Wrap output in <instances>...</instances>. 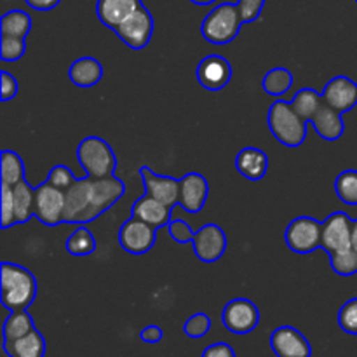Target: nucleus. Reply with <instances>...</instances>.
I'll list each match as a JSON object with an SVG mask.
<instances>
[{
  "mask_svg": "<svg viewBox=\"0 0 357 357\" xmlns=\"http://www.w3.org/2000/svg\"><path fill=\"white\" fill-rule=\"evenodd\" d=\"M126 187L119 178H79L65 192L63 223L87 225L112 208L124 195Z\"/></svg>",
  "mask_w": 357,
  "mask_h": 357,
  "instance_id": "f257e3e1",
  "label": "nucleus"
},
{
  "mask_svg": "<svg viewBox=\"0 0 357 357\" xmlns=\"http://www.w3.org/2000/svg\"><path fill=\"white\" fill-rule=\"evenodd\" d=\"M37 296V281L28 268L3 261L0 267V300L7 310H26Z\"/></svg>",
  "mask_w": 357,
  "mask_h": 357,
  "instance_id": "f03ea898",
  "label": "nucleus"
},
{
  "mask_svg": "<svg viewBox=\"0 0 357 357\" xmlns=\"http://www.w3.org/2000/svg\"><path fill=\"white\" fill-rule=\"evenodd\" d=\"M243 24L244 20L239 6L234 2H223L209 10L201 24V33L209 44L225 45L239 35Z\"/></svg>",
  "mask_w": 357,
  "mask_h": 357,
  "instance_id": "7ed1b4c3",
  "label": "nucleus"
},
{
  "mask_svg": "<svg viewBox=\"0 0 357 357\" xmlns=\"http://www.w3.org/2000/svg\"><path fill=\"white\" fill-rule=\"evenodd\" d=\"M268 128L272 136L289 149H298L307 138V121L284 100L274 101L268 108Z\"/></svg>",
  "mask_w": 357,
  "mask_h": 357,
  "instance_id": "20e7f679",
  "label": "nucleus"
},
{
  "mask_svg": "<svg viewBox=\"0 0 357 357\" xmlns=\"http://www.w3.org/2000/svg\"><path fill=\"white\" fill-rule=\"evenodd\" d=\"M77 160L89 178L114 176L117 157L112 146L98 136H87L77 146Z\"/></svg>",
  "mask_w": 357,
  "mask_h": 357,
  "instance_id": "39448f33",
  "label": "nucleus"
},
{
  "mask_svg": "<svg viewBox=\"0 0 357 357\" xmlns=\"http://www.w3.org/2000/svg\"><path fill=\"white\" fill-rule=\"evenodd\" d=\"M286 244L293 253L309 255L321 248L323 223L312 216H298L288 225L284 232Z\"/></svg>",
  "mask_w": 357,
  "mask_h": 357,
  "instance_id": "423d86ee",
  "label": "nucleus"
},
{
  "mask_svg": "<svg viewBox=\"0 0 357 357\" xmlns=\"http://www.w3.org/2000/svg\"><path fill=\"white\" fill-rule=\"evenodd\" d=\"M115 33L119 35L122 42L128 47L139 51V49L146 47L153 35V17L150 10L145 6L139 7L138 10L131 14L126 21H122L117 28Z\"/></svg>",
  "mask_w": 357,
  "mask_h": 357,
  "instance_id": "0eeeda50",
  "label": "nucleus"
},
{
  "mask_svg": "<svg viewBox=\"0 0 357 357\" xmlns=\"http://www.w3.org/2000/svg\"><path fill=\"white\" fill-rule=\"evenodd\" d=\"M222 323L230 333L248 335L257 330L260 323V310L251 300L234 298L223 309Z\"/></svg>",
  "mask_w": 357,
  "mask_h": 357,
  "instance_id": "6e6552de",
  "label": "nucleus"
},
{
  "mask_svg": "<svg viewBox=\"0 0 357 357\" xmlns=\"http://www.w3.org/2000/svg\"><path fill=\"white\" fill-rule=\"evenodd\" d=\"M157 241V229L149 225L143 220L131 218L128 222L122 223L121 230H119V244L124 251L131 255H145L155 246Z\"/></svg>",
  "mask_w": 357,
  "mask_h": 357,
  "instance_id": "1a4fd4ad",
  "label": "nucleus"
},
{
  "mask_svg": "<svg viewBox=\"0 0 357 357\" xmlns=\"http://www.w3.org/2000/svg\"><path fill=\"white\" fill-rule=\"evenodd\" d=\"M66 195L51 183H42L35 188V216L47 227L63 223Z\"/></svg>",
  "mask_w": 357,
  "mask_h": 357,
  "instance_id": "9d476101",
  "label": "nucleus"
},
{
  "mask_svg": "<svg viewBox=\"0 0 357 357\" xmlns=\"http://www.w3.org/2000/svg\"><path fill=\"white\" fill-rule=\"evenodd\" d=\"M352 223L354 220L344 211H335L323 222V241L321 248L328 255L351 250Z\"/></svg>",
  "mask_w": 357,
  "mask_h": 357,
  "instance_id": "9b49d317",
  "label": "nucleus"
},
{
  "mask_svg": "<svg viewBox=\"0 0 357 357\" xmlns=\"http://www.w3.org/2000/svg\"><path fill=\"white\" fill-rule=\"evenodd\" d=\"M192 246L199 260L204 264H215L227 251V236L222 227L215 223H206L195 232Z\"/></svg>",
  "mask_w": 357,
  "mask_h": 357,
  "instance_id": "f8f14e48",
  "label": "nucleus"
},
{
  "mask_svg": "<svg viewBox=\"0 0 357 357\" xmlns=\"http://www.w3.org/2000/svg\"><path fill=\"white\" fill-rule=\"evenodd\" d=\"M271 349L275 357H312L310 342L293 326L275 328L271 335Z\"/></svg>",
  "mask_w": 357,
  "mask_h": 357,
  "instance_id": "ddd939ff",
  "label": "nucleus"
},
{
  "mask_svg": "<svg viewBox=\"0 0 357 357\" xmlns=\"http://www.w3.org/2000/svg\"><path fill=\"white\" fill-rule=\"evenodd\" d=\"M139 173H142L146 195L162 202V204L169 206V208H176V204H180V180L173 176H162V174L153 173L146 166H143Z\"/></svg>",
  "mask_w": 357,
  "mask_h": 357,
  "instance_id": "4468645a",
  "label": "nucleus"
},
{
  "mask_svg": "<svg viewBox=\"0 0 357 357\" xmlns=\"http://www.w3.org/2000/svg\"><path fill=\"white\" fill-rule=\"evenodd\" d=\"M232 79V66L229 59L218 54H209L201 59L197 66V80L204 89L220 91L229 86Z\"/></svg>",
  "mask_w": 357,
  "mask_h": 357,
  "instance_id": "2eb2a0df",
  "label": "nucleus"
},
{
  "mask_svg": "<svg viewBox=\"0 0 357 357\" xmlns=\"http://www.w3.org/2000/svg\"><path fill=\"white\" fill-rule=\"evenodd\" d=\"M323 101L340 114L351 112L357 105V84L345 75L333 77L324 86Z\"/></svg>",
  "mask_w": 357,
  "mask_h": 357,
  "instance_id": "dca6fc26",
  "label": "nucleus"
},
{
  "mask_svg": "<svg viewBox=\"0 0 357 357\" xmlns=\"http://www.w3.org/2000/svg\"><path fill=\"white\" fill-rule=\"evenodd\" d=\"M209 185L201 173H188L180 180V206L187 213H199L208 201Z\"/></svg>",
  "mask_w": 357,
  "mask_h": 357,
  "instance_id": "f3484780",
  "label": "nucleus"
},
{
  "mask_svg": "<svg viewBox=\"0 0 357 357\" xmlns=\"http://www.w3.org/2000/svg\"><path fill=\"white\" fill-rule=\"evenodd\" d=\"M173 209L174 208H169V206L162 204V202L155 201V199L145 194L138 201H135L131 216L143 220V222L155 227V229H160L164 225H169L171 218H173Z\"/></svg>",
  "mask_w": 357,
  "mask_h": 357,
  "instance_id": "a211bd4d",
  "label": "nucleus"
},
{
  "mask_svg": "<svg viewBox=\"0 0 357 357\" xmlns=\"http://www.w3.org/2000/svg\"><path fill=\"white\" fill-rule=\"evenodd\" d=\"M142 6V0H98L96 14L105 26L115 30Z\"/></svg>",
  "mask_w": 357,
  "mask_h": 357,
  "instance_id": "6ab92c4d",
  "label": "nucleus"
},
{
  "mask_svg": "<svg viewBox=\"0 0 357 357\" xmlns=\"http://www.w3.org/2000/svg\"><path fill=\"white\" fill-rule=\"evenodd\" d=\"M236 169L246 180L258 181L265 178L268 171V157L264 150L257 146H246L236 157Z\"/></svg>",
  "mask_w": 357,
  "mask_h": 357,
  "instance_id": "aec40b11",
  "label": "nucleus"
},
{
  "mask_svg": "<svg viewBox=\"0 0 357 357\" xmlns=\"http://www.w3.org/2000/svg\"><path fill=\"white\" fill-rule=\"evenodd\" d=\"M310 124L316 129L317 135L323 139H328V142H337V139H340L345 129L340 112L331 108L324 101L319 107V110L316 112V115L312 117Z\"/></svg>",
  "mask_w": 357,
  "mask_h": 357,
  "instance_id": "412c9836",
  "label": "nucleus"
},
{
  "mask_svg": "<svg viewBox=\"0 0 357 357\" xmlns=\"http://www.w3.org/2000/svg\"><path fill=\"white\" fill-rule=\"evenodd\" d=\"M68 77L77 87H93L103 79V65L96 58L84 56L72 63Z\"/></svg>",
  "mask_w": 357,
  "mask_h": 357,
  "instance_id": "4be33fe9",
  "label": "nucleus"
},
{
  "mask_svg": "<svg viewBox=\"0 0 357 357\" xmlns=\"http://www.w3.org/2000/svg\"><path fill=\"white\" fill-rule=\"evenodd\" d=\"M3 352L9 357H45V338L35 328L17 340H3Z\"/></svg>",
  "mask_w": 357,
  "mask_h": 357,
  "instance_id": "5701e85b",
  "label": "nucleus"
},
{
  "mask_svg": "<svg viewBox=\"0 0 357 357\" xmlns=\"http://www.w3.org/2000/svg\"><path fill=\"white\" fill-rule=\"evenodd\" d=\"M13 199L16 223L30 222L31 216H35V188L26 180L20 181L13 187Z\"/></svg>",
  "mask_w": 357,
  "mask_h": 357,
  "instance_id": "b1692460",
  "label": "nucleus"
},
{
  "mask_svg": "<svg viewBox=\"0 0 357 357\" xmlns=\"http://www.w3.org/2000/svg\"><path fill=\"white\" fill-rule=\"evenodd\" d=\"M31 30V16L24 10H7L0 21V37L26 38Z\"/></svg>",
  "mask_w": 357,
  "mask_h": 357,
  "instance_id": "393cba45",
  "label": "nucleus"
},
{
  "mask_svg": "<svg viewBox=\"0 0 357 357\" xmlns=\"http://www.w3.org/2000/svg\"><path fill=\"white\" fill-rule=\"evenodd\" d=\"M291 105L303 121L310 122L314 115H316V112L319 110L321 105H323V94H319L312 87H303V89H300L295 94Z\"/></svg>",
  "mask_w": 357,
  "mask_h": 357,
  "instance_id": "a878e982",
  "label": "nucleus"
},
{
  "mask_svg": "<svg viewBox=\"0 0 357 357\" xmlns=\"http://www.w3.org/2000/svg\"><path fill=\"white\" fill-rule=\"evenodd\" d=\"M35 330L33 317L26 310H14L3 323V340H17Z\"/></svg>",
  "mask_w": 357,
  "mask_h": 357,
  "instance_id": "bb28decb",
  "label": "nucleus"
},
{
  "mask_svg": "<svg viewBox=\"0 0 357 357\" xmlns=\"http://www.w3.org/2000/svg\"><path fill=\"white\" fill-rule=\"evenodd\" d=\"M0 171H2V185H17L24 180V164L21 157L13 150H3L0 155Z\"/></svg>",
  "mask_w": 357,
  "mask_h": 357,
  "instance_id": "cd10ccee",
  "label": "nucleus"
},
{
  "mask_svg": "<svg viewBox=\"0 0 357 357\" xmlns=\"http://www.w3.org/2000/svg\"><path fill=\"white\" fill-rule=\"evenodd\" d=\"M293 84V73L289 72L288 68H282V66H278V68H272L265 73L264 80H261V87L267 94L271 96H282L289 91Z\"/></svg>",
  "mask_w": 357,
  "mask_h": 357,
  "instance_id": "c85d7f7f",
  "label": "nucleus"
},
{
  "mask_svg": "<svg viewBox=\"0 0 357 357\" xmlns=\"http://www.w3.org/2000/svg\"><path fill=\"white\" fill-rule=\"evenodd\" d=\"M65 250L73 257H87L96 250V239L86 225H80L75 232L70 234L65 243Z\"/></svg>",
  "mask_w": 357,
  "mask_h": 357,
  "instance_id": "c756f323",
  "label": "nucleus"
},
{
  "mask_svg": "<svg viewBox=\"0 0 357 357\" xmlns=\"http://www.w3.org/2000/svg\"><path fill=\"white\" fill-rule=\"evenodd\" d=\"M335 192L344 204L357 206V171H342L335 180Z\"/></svg>",
  "mask_w": 357,
  "mask_h": 357,
  "instance_id": "7c9ffc66",
  "label": "nucleus"
},
{
  "mask_svg": "<svg viewBox=\"0 0 357 357\" xmlns=\"http://www.w3.org/2000/svg\"><path fill=\"white\" fill-rule=\"evenodd\" d=\"M330 265L338 275H344V278L354 275L357 272V253L351 248L342 253L330 255Z\"/></svg>",
  "mask_w": 357,
  "mask_h": 357,
  "instance_id": "2f4dec72",
  "label": "nucleus"
},
{
  "mask_svg": "<svg viewBox=\"0 0 357 357\" xmlns=\"http://www.w3.org/2000/svg\"><path fill=\"white\" fill-rule=\"evenodd\" d=\"M26 51V40L16 37L0 38V58L2 61H17Z\"/></svg>",
  "mask_w": 357,
  "mask_h": 357,
  "instance_id": "473e14b6",
  "label": "nucleus"
},
{
  "mask_svg": "<svg viewBox=\"0 0 357 357\" xmlns=\"http://www.w3.org/2000/svg\"><path fill=\"white\" fill-rule=\"evenodd\" d=\"M209 330H211V319L204 312L194 314L183 324V333L188 338H202L208 335Z\"/></svg>",
  "mask_w": 357,
  "mask_h": 357,
  "instance_id": "72a5a7b5",
  "label": "nucleus"
},
{
  "mask_svg": "<svg viewBox=\"0 0 357 357\" xmlns=\"http://www.w3.org/2000/svg\"><path fill=\"white\" fill-rule=\"evenodd\" d=\"M338 326L347 335H357V298H351L338 312Z\"/></svg>",
  "mask_w": 357,
  "mask_h": 357,
  "instance_id": "f704fd0d",
  "label": "nucleus"
},
{
  "mask_svg": "<svg viewBox=\"0 0 357 357\" xmlns=\"http://www.w3.org/2000/svg\"><path fill=\"white\" fill-rule=\"evenodd\" d=\"M77 180H79V178L73 174V171L70 169V167L61 166V164H58V166L52 167L47 174V183H51L52 187L59 188V190H63V192L68 190V188L72 187Z\"/></svg>",
  "mask_w": 357,
  "mask_h": 357,
  "instance_id": "c9c22d12",
  "label": "nucleus"
},
{
  "mask_svg": "<svg viewBox=\"0 0 357 357\" xmlns=\"http://www.w3.org/2000/svg\"><path fill=\"white\" fill-rule=\"evenodd\" d=\"M2 229L16 225L14 218V199H13V187L10 185H2Z\"/></svg>",
  "mask_w": 357,
  "mask_h": 357,
  "instance_id": "e433bc0d",
  "label": "nucleus"
},
{
  "mask_svg": "<svg viewBox=\"0 0 357 357\" xmlns=\"http://www.w3.org/2000/svg\"><path fill=\"white\" fill-rule=\"evenodd\" d=\"M169 234L176 243L185 244V243H192L194 241L195 232L192 230V227L188 225L185 220H176V218H171L169 222Z\"/></svg>",
  "mask_w": 357,
  "mask_h": 357,
  "instance_id": "4c0bfd02",
  "label": "nucleus"
},
{
  "mask_svg": "<svg viewBox=\"0 0 357 357\" xmlns=\"http://www.w3.org/2000/svg\"><path fill=\"white\" fill-rule=\"evenodd\" d=\"M237 6H239L241 14H243L244 23H253V21H257L260 17L265 6V0H239Z\"/></svg>",
  "mask_w": 357,
  "mask_h": 357,
  "instance_id": "58836bf2",
  "label": "nucleus"
},
{
  "mask_svg": "<svg viewBox=\"0 0 357 357\" xmlns=\"http://www.w3.org/2000/svg\"><path fill=\"white\" fill-rule=\"evenodd\" d=\"M17 96V80L13 73L2 70L0 72V100L6 101L14 100Z\"/></svg>",
  "mask_w": 357,
  "mask_h": 357,
  "instance_id": "ea45409f",
  "label": "nucleus"
},
{
  "mask_svg": "<svg viewBox=\"0 0 357 357\" xmlns=\"http://www.w3.org/2000/svg\"><path fill=\"white\" fill-rule=\"evenodd\" d=\"M202 357H236V351L232 349V345L225 344V342H218V344L206 347Z\"/></svg>",
  "mask_w": 357,
  "mask_h": 357,
  "instance_id": "a19ab883",
  "label": "nucleus"
},
{
  "mask_svg": "<svg viewBox=\"0 0 357 357\" xmlns=\"http://www.w3.org/2000/svg\"><path fill=\"white\" fill-rule=\"evenodd\" d=\"M139 337H142V340L145 342V344H159V342L162 340L164 333L159 326H155V324H150V326L143 328Z\"/></svg>",
  "mask_w": 357,
  "mask_h": 357,
  "instance_id": "79ce46f5",
  "label": "nucleus"
},
{
  "mask_svg": "<svg viewBox=\"0 0 357 357\" xmlns=\"http://www.w3.org/2000/svg\"><path fill=\"white\" fill-rule=\"evenodd\" d=\"M24 2L35 10H51L54 9L56 6H59L61 0H24Z\"/></svg>",
  "mask_w": 357,
  "mask_h": 357,
  "instance_id": "37998d69",
  "label": "nucleus"
},
{
  "mask_svg": "<svg viewBox=\"0 0 357 357\" xmlns=\"http://www.w3.org/2000/svg\"><path fill=\"white\" fill-rule=\"evenodd\" d=\"M351 248L357 253V218L352 223V237H351Z\"/></svg>",
  "mask_w": 357,
  "mask_h": 357,
  "instance_id": "c03bdc74",
  "label": "nucleus"
},
{
  "mask_svg": "<svg viewBox=\"0 0 357 357\" xmlns=\"http://www.w3.org/2000/svg\"><path fill=\"white\" fill-rule=\"evenodd\" d=\"M190 2L195 3V6H211L216 0H190Z\"/></svg>",
  "mask_w": 357,
  "mask_h": 357,
  "instance_id": "a18cd8bd",
  "label": "nucleus"
},
{
  "mask_svg": "<svg viewBox=\"0 0 357 357\" xmlns=\"http://www.w3.org/2000/svg\"><path fill=\"white\" fill-rule=\"evenodd\" d=\"M356 2H357V0H356Z\"/></svg>",
  "mask_w": 357,
  "mask_h": 357,
  "instance_id": "49530a36",
  "label": "nucleus"
}]
</instances>
